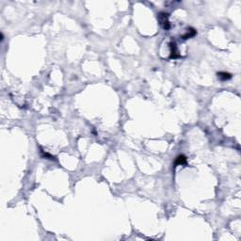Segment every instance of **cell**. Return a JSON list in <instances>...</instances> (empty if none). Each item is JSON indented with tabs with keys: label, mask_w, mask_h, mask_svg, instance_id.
Listing matches in <instances>:
<instances>
[{
	"label": "cell",
	"mask_w": 241,
	"mask_h": 241,
	"mask_svg": "<svg viewBox=\"0 0 241 241\" xmlns=\"http://www.w3.org/2000/svg\"><path fill=\"white\" fill-rule=\"evenodd\" d=\"M157 20L161 27L165 30H169L171 28V23L169 21V14L166 12H160L157 14Z\"/></svg>",
	"instance_id": "obj_1"
},
{
	"label": "cell",
	"mask_w": 241,
	"mask_h": 241,
	"mask_svg": "<svg viewBox=\"0 0 241 241\" xmlns=\"http://www.w3.org/2000/svg\"><path fill=\"white\" fill-rule=\"evenodd\" d=\"M170 49H171V56H170L171 59H178V58H180V54L178 52L177 45H176V44L174 42H172L170 44Z\"/></svg>",
	"instance_id": "obj_2"
},
{
	"label": "cell",
	"mask_w": 241,
	"mask_h": 241,
	"mask_svg": "<svg viewBox=\"0 0 241 241\" xmlns=\"http://www.w3.org/2000/svg\"><path fill=\"white\" fill-rule=\"evenodd\" d=\"M196 30L193 28V27H189L188 29H187V31H186V33L185 34H183L182 36H181V38L183 39V40H188V39H190V38H193V37L196 35Z\"/></svg>",
	"instance_id": "obj_3"
},
{
	"label": "cell",
	"mask_w": 241,
	"mask_h": 241,
	"mask_svg": "<svg viewBox=\"0 0 241 241\" xmlns=\"http://www.w3.org/2000/svg\"><path fill=\"white\" fill-rule=\"evenodd\" d=\"M217 76H218V79H220L221 81H226V80H229L232 78L231 73H226V72H219V73H218Z\"/></svg>",
	"instance_id": "obj_4"
},
{
	"label": "cell",
	"mask_w": 241,
	"mask_h": 241,
	"mask_svg": "<svg viewBox=\"0 0 241 241\" xmlns=\"http://www.w3.org/2000/svg\"><path fill=\"white\" fill-rule=\"evenodd\" d=\"M187 163V157L185 156L184 155H181V156H178L174 161V165L175 166H178V165H185Z\"/></svg>",
	"instance_id": "obj_5"
}]
</instances>
